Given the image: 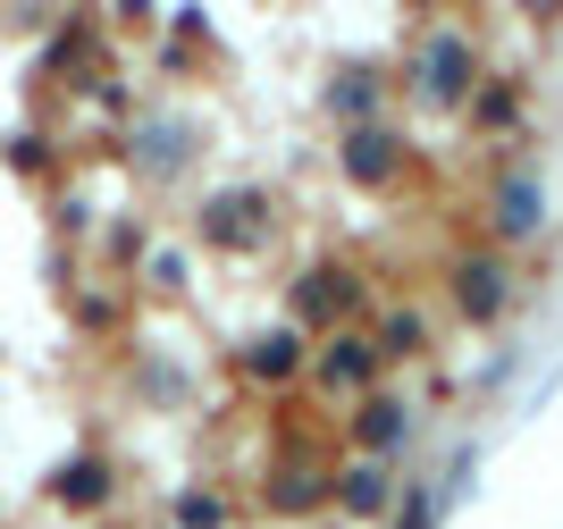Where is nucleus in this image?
<instances>
[{
  "mask_svg": "<svg viewBox=\"0 0 563 529\" xmlns=\"http://www.w3.org/2000/svg\"><path fill=\"white\" fill-rule=\"evenodd\" d=\"M396 438H404V404H396V395H371V404L353 412V445H362L371 462H387Z\"/></svg>",
  "mask_w": 563,
  "mask_h": 529,
  "instance_id": "nucleus-8",
  "label": "nucleus"
},
{
  "mask_svg": "<svg viewBox=\"0 0 563 529\" xmlns=\"http://www.w3.org/2000/svg\"><path fill=\"white\" fill-rule=\"evenodd\" d=\"M421 337H429V328L412 320V311H387V320H378V345H371V353H421Z\"/></svg>",
  "mask_w": 563,
  "mask_h": 529,
  "instance_id": "nucleus-13",
  "label": "nucleus"
},
{
  "mask_svg": "<svg viewBox=\"0 0 563 529\" xmlns=\"http://www.w3.org/2000/svg\"><path fill=\"white\" fill-rule=\"evenodd\" d=\"M514 118H521L514 85H488V92H479V126H514Z\"/></svg>",
  "mask_w": 563,
  "mask_h": 529,
  "instance_id": "nucleus-14",
  "label": "nucleus"
},
{
  "mask_svg": "<svg viewBox=\"0 0 563 529\" xmlns=\"http://www.w3.org/2000/svg\"><path fill=\"white\" fill-rule=\"evenodd\" d=\"M303 362H311V353L295 345V337H269V345H253V353H244V370H253V387H286V378H295Z\"/></svg>",
  "mask_w": 563,
  "mask_h": 529,
  "instance_id": "nucleus-10",
  "label": "nucleus"
},
{
  "mask_svg": "<svg viewBox=\"0 0 563 529\" xmlns=\"http://www.w3.org/2000/svg\"><path fill=\"white\" fill-rule=\"evenodd\" d=\"M51 496H59V505H110V471H101V462H68V471L51 480Z\"/></svg>",
  "mask_w": 563,
  "mask_h": 529,
  "instance_id": "nucleus-11",
  "label": "nucleus"
},
{
  "mask_svg": "<svg viewBox=\"0 0 563 529\" xmlns=\"http://www.w3.org/2000/svg\"><path fill=\"white\" fill-rule=\"evenodd\" d=\"M454 311H463V320H496V311H505V261L496 253L454 261Z\"/></svg>",
  "mask_w": 563,
  "mask_h": 529,
  "instance_id": "nucleus-6",
  "label": "nucleus"
},
{
  "mask_svg": "<svg viewBox=\"0 0 563 529\" xmlns=\"http://www.w3.org/2000/svg\"><path fill=\"white\" fill-rule=\"evenodd\" d=\"M219 496H186V505H177V529H219Z\"/></svg>",
  "mask_w": 563,
  "mask_h": 529,
  "instance_id": "nucleus-15",
  "label": "nucleus"
},
{
  "mask_svg": "<svg viewBox=\"0 0 563 529\" xmlns=\"http://www.w3.org/2000/svg\"><path fill=\"white\" fill-rule=\"evenodd\" d=\"M429 521H438V505H429L421 487H412V496H404V521H396V529H429Z\"/></svg>",
  "mask_w": 563,
  "mask_h": 529,
  "instance_id": "nucleus-16",
  "label": "nucleus"
},
{
  "mask_svg": "<svg viewBox=\"0 0 563 529\" xmlns=\"http://www.w3.org/2000/svg\"><path fill=\"white\" fill-rule=\"evenodd\" d=\"M539 228H547L539 168H505V177H496V235H505V244H530Z\"/></svg>",
  "mask_w": 563,
  "mask_h": 529,
  "instance_id": "nucleus-4",
  "label": "nucleus"
},
{
  "mask_svg": "<svg viewBox=\"0 0 563 529\" xmlns=\"http://www.w3.org/2000/svg\"><path fill=\"white\" fill-rule=\"evenodd\" d=\"M269 505H286V513L329 505V471H278V480H269Z\"/></svg>",
  "mask_w": 563,
  "mask_h": 529,
  "instance_id": "nucleus-12",
  "label": "nucleus"
},
{
  "mask_svg": "<svg viewBox=\"0 0 563 529\" xmlns=\"http://www.w3.org/2000/svg\"><path fill=\"white\" fill-rule=\"evenodd\" d=\"M329 505H345L353 521H378V513H387V462H353V471H329Z\"/></svg>",
  "mask_w": 563,
  "mask_h": 529,
  "instance_id": "nucleus-7",
  "label": "nucleus"
},
{
  "mask_svg": "<svg viewBox=\"0 0 563 529\" xmlns=\"http://www.w3.org/2000/svg\"><path fill=\"white\" fill-rule=\"evenodd\" d=\"M303 370H311L329 395H371V387H378V353H371V337H329V345L311 353Z\"/></svg>",
  "mask_w": 563,
  "mask_h": 529,
  "instance_id": "nucleus-5",
  "label": "nucleus"
},
{
  "mask_svg": "<svg viewBox=\"0 0 563 529\" xmlns=\"http://www.w3.org/2000/svg\"><path fill=\"white\" fill-rule=\"evenodd\" d=\"M471 76H479V43H471V34H429L421 43V92L438 110L471 101Z\"/></svg>",
  "mask_w": 563,
  "mask_h": 529,
  "instance_id": "nucleus-1",
  "label": "nucleus"
},
{
  "mask_svg": "<svg viewBox=\"0 0 563 529\" xmlns=\"http://www.w3.org/2000/svg\"><path fill=\"white\" fill-rule=\"evenodd\" d=\"M286 302H295V320H303V328H336L353 302H362V277L336 269V261H320V269L295 277V295H286Z\"/></svg>",
  "mask_w": 563,
  "mask_h": 529,
  "instance_id": "nucleus-3",
  "label": "nucleus"
},
{
  "mask_svg": "<svg viewBox=\"0 0 563 529\" xmlns=\"http://www.w3.org/2000/svg\"><path fill=\"white\" fill-rule=\"evenodd\" d=\"M329 110L345 118V126H378V76H371V68H336Z\"/></svg>",
  "mask_w": 563,
  "mask_h": 529,
  "instance_id": "nucleus-9",
  "label": "nucleus"
},
{
  "mask_svg": "<svg viewBox=\"0 0 563 529\" xmlns=\"http://www.w3.org/2000/svg\"><path fill=\"white\" fill-rule=\"evenodd\" d=\"M336 168H345L353 185H396L404 168H412V143H404L396 126H345V152H336Z\"/></svg>",
  "mask_w": 563,
  "mask_h": 529,
  "instance_id": "nucleus-2",
  "label": "nucleus"
}]
</instances>
